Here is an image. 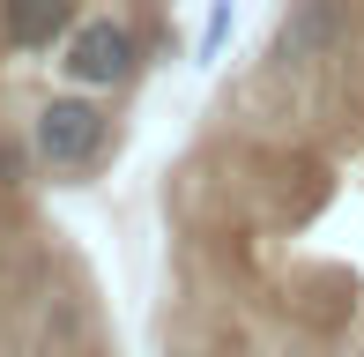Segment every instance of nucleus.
<instances>
[{
  "label": "nucleus",
  "mask_w": 364,
  "mask_h": 357,
  "mask_svg": "<svg viewBox=\"0 0 364 357\" xmlns=\"http://www.w3.org/2000/svg\"><path fill=\"white\" fill-rule=\"evenodd\" d=\"M30 149H38V171H53V178H75V171H97L105 164V149H112V105L97 90H53V97H38V112H30Z\"/></svg>",
  "instance_id": "f257e3e1"
},
{
  "label": "nucleus",
  "mask_w": 364,
  "mask_h": 357,
  "mask_svg": "<svg viewBox=\"0 0 364 357\" xmlns=\"http://www.w3.org/2000/svg\"><path fill=\"white\" fill-rule=\"evenodd\" d=\"M141 68H149V45L127 15H82L75 38L60 45V75L75 90H97V97H119Z\"/></svg>",
  "instance_id": "f03ea898"
},
{
  "label": "nucleus",
  "mask_w": 364,
  "mask_h": 357,
  "mask_svg": "<svg viewBox=\"0 0 364 357\" xmlns=\"http://www.w3.org/2000/svg\"><path fill=\"white\" fill-rule=\"evenodd\" d=\"M350 0H290L283 30H275V60H290V68H312V60H335L342 45H350Z\"/></svg>",
  "instance_id": "7ed1b4c3"
},
{
  "label": "nucleus",
  "mask_w": 364,
  "mask_h": 357,
  "mask_svg": "<svg viewBox=\"0 0 364 357\" xmlns=\"http://www.w3.org/2000/svg\"><path fill=\"white\" fill-rule=\"evenodd\" d=\"M82 23V0H0V45L8 53H60Z\"/></svg>",
  "instance_id": "20e7f679"
},
{
  "label": "nucleus",
  "mask_w": 364,
  "mask_h": 357,
  "mask_svg": "<svg viewBox=\"0 0 364 357\" xmlns=\"http://www.w3.org/2000/svg\"><path fill=\"white\" fill-rule=\"evenodd\" d=\"M230 23H238V0H208V23H201V60H216L230 45Z\"/></svg>",
  "instance_id": "39448f33"
},
{
  "label": "nucleus",
  "mask_w": 364,
  "mask_h": 357,
  "mask_svg": "<svg viewBox=\"0 0 364 357\" xmlns=\"http://www.w3.org/2000/svg\"><path fill=\"white\" fill-rule=\"evenodd\" d=\"M30 171H38V149H30V134H23V142H0V186H23Z\"/></svg>",
  "instance_id": "423d86ee"
},
{
  "label": "nucleus",
  "mask_w": 364,
  "mask_h": 357,
  "mask_svg": "<svg viewBox=\"0 0 364 357\" xmlns=\"http://www.w3.org/2000/svg\"><path fill=\"white\" fill-rule=\"evenodd\" d=\"M15 357H68V350H53V343H30V350H15Z\"/></svg>",
  "instance_id": "0eeeda50"
}]
</instances>
